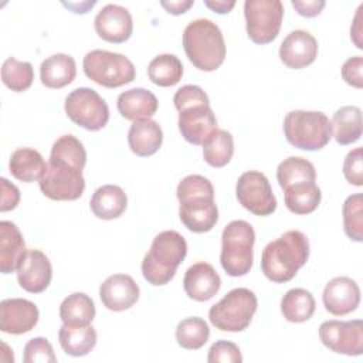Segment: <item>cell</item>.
Masks as SVG:
<instances>
[{
    "label": "cell",
    "mask_w": 363,
    "mask_h": 363,
    "mask_svg": "<svg viewBox=\"0 0 363 363\" xmlns=\"http://www.w3.org/2000/svg\"><path fill=\"white\" fill-rule=\"evenodd\" d=\"M308 258L309 241L306 235L298 230H289L265 245L261 255V269L269 281L284 284L296 275Z\"/></svg>",
    "instance_id": "cell-1"
},
{
    "label": "cell",
    "mask_w": 363,
    "mask_h": 363,
    "mask_svg": "<svg viewBox=\"0 0 363 363\" xmlns=\"http://www.w3.org/2000/svg\"><path fill=\"white\" fill-rule=\"evenodd\" d=\"M183 48L189 61L200 71H216L224 62L225 43L220 27L208 18H197L183 33Z\"/></svg>",
    "instance_id": "cell-2"
},
{
    "label": "cell",
    "mask_w": 363,
    "mask_h": 363,
    "mask_svg": "<svg viewBox=\"0 0 363 363\" xmlns=\"http://www.w3.org/2000/svg\"><path fill=\"white\" fill-rule=\"evenodd\" d=\"M187 242L182 234L174 230L159 233L150 245V250L143 257L142 274L143 278L155 286L170 282L177 267L186 258Z\"/></svg>",
    "instance_id": "cell-3"
},
{
    "label": "cell",
    "mask_w": 363,
    "mask_h": 363,
    "mask_svg": "<svg viewBox=\"0 0 363 363\" xmlns=\"http://www.w3.org/2000/svg\"><path fill=\"white\" fill-rule=\"evenodd\" d=\"M255 233L250 223L234 220L228 223L221 235L220 262L230 277H244L250 272L254 261Z\"/></svg>",
    "instance_id": "cell-4"
},
{
    "label": "cell",
    "mask_w": 363,
    "mask_h": 363,
    "mask_svg": "<svg viewBox=\"0 0 363 363\" xmlns=\"http://www.w3.org/2000/svg\"><path fill=\"white\" fill-rule=\"evenodd\" d=\"M284 135L296 149L319 150L332 139V126L323 112L296 109L286 113Z\"/></svg>",
    "instance_id": "cell-5"
},
{
    "label": "cell",
    "mask_w": 363,
    "mask_h": 363,
    "mask_svg": "<svg viewBox=\"0 0 363 363\" xmlns=\"http://www.w3.org/2000/svg\"><path fill=\"white\" fill-rule=\"evenodd\" d=\"M258 301L248 288H235L208 311V319L216 329L224 332H241L247 329L257 311Z\"/></svg>",
    "instance_id": "cell-6"
},
{
    "label": "cell",
    "mask_w": 363,
    "mask_h": 363,
    "mask_svg": "<svg viewBox=\"0 0 363 363\" xmlns=\"http://www.w3.org/2000/svg\"><path fill=\"white\" fill-rule=\"evenodd\" d=\"M85 75L105 88H118L132 82L136 77L133 62L123 54L106 50H92L82 61Z\"/></svg>",
    "instance_id": "cell-7"
},
{
    "label": "cell",
    "mask_w": 363,
    "mask_h": 363,
    "mask_svg": "<svg viewBox=\"0 0 363 363\" xmlns=\"http://www.w3.org/2000/svg\"><path fill=\"white\" fill-rule=\"evenodd\" d=\"M244 16L250 40L255 44H268L278 37L284 6L279 0H247Z\"/></svg>",
    "instance_id": "cell-8"
},
{
    "label": "cell",
    "mask_w": 363,
    "mask_h": 363,
    "mask_svg": "<svg viewBox=\"0 0 363 363\" xmlns=\"http://www.w3.org/2000/svg\"><path fill=\"white\" fill-rule=\"evenodd\" d=\"M65 113L78 126L86 130H99L109 121V108L99 94L91 88L81 86L65 98Z\"/></svg>",
    "instance_id": "cell-9"
},
{
    "label": "cell",
    "mask_w": 363,
    "mask_h": 363,
    "mask_svg": "<svg viewBox=\"0 0 363 363\" xmlns=\"http://www.w3.org/2000/svg\"><path fill=\"white\" fill-rule=\"evenodd\" d=\"M43 194L51 200H77L85 189L82 170L48 160L45 173L38 180Z\"/></svg>",
    "instance_id": "cell-10"
},
{
    "label": "cell",
    "mask_w": 363,
    "mask_h": 363,
    "mask_svg": "<svg viewBox=\"0 0 363 363\" xmlns=\"http://www.w3.org/2000/svg\"><path fill=\"white\" fill-rule=\"evenodd\" d=\"M235 196L238 203L255 216H269L277 210V199L271 184L261 172L242 173L235 186Z\"/></svg>",
    "instance_id": "cell-11"
},
{
    "label": "cell",
    "mask_w": 363,
    "mask_h": 363,
    "mask_svg": "<svg viewBox=\"0 0 363 363\" xmlns=\"http://www.w3.org/2000/svg\"><path fill=\"white\" fill-rule=\"evenodd\" d=\"M319 339L335 353L360 356L363 353V322L360 319L326 320L319 326Z\"/></svg>",
    "instance_id": "cell-12"
},
{
    "label": "cell",
    "mask_w": 363,
    "mask_h": 363,
    "mask_svg": "<svg viewBox=\"0 0 363 363\" xmlns=\"http://www.w3.org/2000/svg\"><path fill=\"white\" fill-rule=\"evenodd\" d=\"M52 278L48 257L40 250H27L17 267V281L30 294L44 292Z\"/></svg>",
    "instance_id": "cell-13"
},
{
    "label": "cell",
    "mask_w": 363,
    "mask_h": 363,
    "mask_svg": "<svg viewBox=\"0 0 363 363\" xmlns=\"http://www.w3.org/2000/svg\"><path fill=\"white\" fill-rule=\"evenodd\" d=\"M38 316V309L31 301L9 298L0 302V329L4 333H27L37 325Z\"/></svg>",
    "instance_id": "cell-14"
},
{
    "label": "cell",
    "mask_w": 363,
    "mask_h": 363,
    "mask_svg": "<svg viewBox=\"0 0 363 363\" xmlns=\"http://www.w3.org/2000/svg\"><path fill=\"white\" fill-rule=\"evenodd\" d=\"M96 34L108 43H125L133 31L132 16L128 9L119 4L104 6L94 21Z\"/></svg>",
    "instance_id": "cell-15"
},
{
    "label": "cell",
    "mask_w": 363,
    "mask_h": 363,
    "mask_svg": "<svg viewBox=\"0 0 363 363\" xmlns=\"http://www.w3.org/2000/svg\"><path fill=\"white\" fill-rule=\"evenodd\" d=\"M325 309L335 316H345L357 309L360 303V288L347 277L330 279L322 294Z\"/></svg>",
    "instance_id": "cell-16"
},
{
    "label": "cell",
    "mask_w": 363,
    "mask_h": 363,
    "mask_svg": "<svg viewBox=\"0 0 363 363\" xmlns=\"http://www.w3.org/2000/svg\"><path fill=\"white\" fill-rule=\"evenodd\" d=\"M139 286L130 275L113 274L108 277L99 288V296L104 306L113 312H122L132 308L139 299Z\"/></svg>",
    "instance_id": "cell-17"
},
{
    "label": "cell",
    "mask_w": 363,
    "mask_h": 363,
    "mask_svg": "<svg viewBox=\"0 0 363 363\" xmlns=\"http://www.w3.org/2000/svg\"><path fill=\"white\" fill-rule=\"evenodd\" d=\"M318 57V41L305 30L291 31L279 47L281 61L292 69H301L311 65Z\"/></svg>",
    "instance_id": "cell-18"
},
{
    "label": "cell",
    "mask_w": 363,
    "mask_h": 363,
    "mask_svg": "<svg viewBox=\"0 0 363 363\" xmlns=\"http://www.w3.org/2000/svg\"><path fill=\"white\" fill-rule=\"evenodd\" d=\"M179 203L180 220L193 233H208L218 221V208L214 197H187L179 200Z\"/></svg>",
    "instance_id": "cell-19"
},
{
    "label": "cell",
    "mask_w": 363,
    "mask_h": 363,
    "mask_svg": "<svg viewBox=\"0 0 363 363\" xmlns=\"http://www.w3.org/2000/svg\"><path fill=\"white\" fill-rule=\"evenodd\" d=\"M177 123L184 140L197 146L204 145L217 129V119L210 105H199L179 112Z\"/></svg>",
    "instance_id": "cell-20"
},
{
    "label": "cell",
    "mask_w": 363,
    "mask_h": 363,
    "mask_svg": "<svg viewBox=\"0 0 363 363\" xmlns=\"http://www.w3.org/2000/svg\"><path fill=\"white\" fill-rule=\"evenodd\" d=\"M183 288L189 298L197 302L211 299L221 288V278L207 262H196L184 274Z\"/></svg>",
    "instance_id": "cell-21"
},
{
    "label": "cell",
    "mask_w": 363,
    "mask_h": 363,
    "mask_svg": "<svg viewBox=\"0 0 363 363\" xmlns=\"http://www.w3.org/2000/svg\"><path fill=\"white\" fill-rule=\"evenodd\" d=\"M157 98L145 88H132L119 94L116 106L119 113L129 121L150 119L157 111Z\"/></svg>",
    "instance_id": "cell-22"
},
{
    "label": "cell",
    "mask_w": 363,
    "mask_h": 363,
    "mask_svg": "<svg viewBox=\"0 0 363 363\" xmlns=\"http://www.w3.org/2000/svg\"><path fill=\"white\" fill-rule=\"evenodd\" d=\"M26 251V242L18 227L7 220L0 221V271L3 274L17 271Z\"/></svg>",
    "instance_id": "cell-23"
},
{
    "label": "cell",
    "mask_w": 363,
    "mask_h": 363,
    "mask_svg": "<svg viewBox=\"0 0 363 363\" xmlns=\"http://www.w3.org/2000/svg\"><path fill=\"white\" fill-rule=\"evenodd\" d=\"M163 142V132L157 122L152 119L135 121L128 132L130 150L140 157L155 155Z\"/></svg>",
    "instance_id": "cell-24"
},
{
    "label": "cell",
    "mask_w": 363,
    "mask_h": 363,
    "mask_svg": "<svg viewBox=\"0 0 363 363\" xmlns=\"http://www.w3.org/2000/svg\"><path fill=\"white\" fill-rule=\"evenodd\" d=\"M77 75L75 60L62 52L52 54L40 65L41 84L51 89H60L69 85Z\"/></svg>",
    "instance_id": "cell-25"
},
{
    "label": "cell",
    "mask_w": 363,
    "mask_h": 363,
    "mask_svg": "<svg viewBox=\"0 0 363 363\" xmlns=\"http://www.w3.org/2000/svg\"><path fill=\"white\" fill-rule=\"evenodd\" d=\"M126 194L116 184H105L98 187L89 201L94 216L101 220L118 218L126 210Z\"/></svg>",
    "instance_id": "cell-26"
},
{
    "label": "cell",
    "mask_w": 363,
    "mask_h": 363,
    "mask_svg": "<svg viewBox=\"0 0 363 363\" xmlns=\"http://www.w3.org/2000/svg\"><path fill=\"white\" fill-rule=\"evenodd\" d=\"M9 169L17 180L31 183L43 177L47 163L37 150L31 147H20L11 153Z\"/></svg>",
    "instance_id": "cell-27"
},
{
    "label": "cell",
    "mask_w": 363,
    "mask_h": 363,
    "mask_svg": "<svg viewBox=\"0 0 363 363\" xmlns=\"http://www.w3.org/2000/svg\"><path fill=\"white\" fill-rule=\"evenodd\" d=\"M332 136L339 145H352L362 136V111L357 106L339 108L330 121Z\"/></svg>",
    "instance_id": "cell-28"
},
{
    "label": "cell",
    "mask_w": 363,
    "mask_h": 363,
    "mask_svg": "<svg viewBox=\"0 0 363 363\" xmlns=\"http://www.w3.org/2000/svg\"><path fill=\"white\" fill-rule=\"evenodd\" d=\"M58 340L67 354L74 357L85 356L96 345V330L91 325H62L58 330Z\"/></svg>",
    "instance_id": "cell-29"
},
{
    "label": "cell",
    "mask_w": 363,
    "mask_h": 363,
    "mask_svg": "<svg viewBox=\"0 0 363 363\" xmlns=\"http://www.w3.org/2000/svg\"><path fill=\"white\" fill-rule=\"evenodd\" d=\"M286 208L294 214H311L320 204L322 193L316 183H296L284 189Z\"/></svg>",
    "instance_id": "cell-30"
},
{
    "label": "cell",
    "mask_w": 363,
    "mask_h": 363,
    "mask_svg": "<svg viewBox=\"0 0 363 363\" xmlns=\"http://www.w3.org/2000/svg\"><path fill=\"white\" fill-rule=\"evenodd\" d=\"M60 318L69 326L91 325L95 318V303L86 294L74 292L61 302Z\"/></svg>",
    "instance_id": "cell-31"
},
{
    "label": "cell",
    "mask_w": 363,
    "mask_h": 363,
    "mask_svg": "<svg viewBox=\"0 0 363 363\" xmlns=\"http://www.w3.org/2000/svg\"><path fill=\"white\" fill-rule=\"evenodd\" d=\"M315 298L303 288L289 289L281 299V312L288 322L302 323L312 318L315 312Z\"/></svg>",
    "instance_id": "cell-32"
},
{
    "label": "cell",
    "mask_w": 363,
    "mask_h": 363,
    "mask_svg": "<svg viewBox=\"0 0 363 363\" xmlns=\"http://www.w3.org/2000/svg\"><path fill=\"white\" fill-rule=\"evenodd\" d=\"M182 61L173 54H160L147 67V77L157 86H173L182 79Z\"/></svg>",
    "instance_id": "cell-33"
},
{
    "label": "cell",
    "mask_w": 363,
    "mask_h": 363,
    "mask_svg": "<svg viewBox=\"0 0 363 363\" xmlns=\"http://www.w3.org/2000/svg\"><path fill=\"white\" fill-rule=\"evenodd\" d=\"M277 180L284 190L288 186L296 183H315L316 172L309 160L298 156H291L278 164Z\"/></svg>",
    "instance_id": "cell-34"
},
{
    "label": "cell",
    "mask_w": 363,
    "mask_h": 363,
    "mask_svg": "<svg viewBox=\"0 0 363 363\" xmlns=\"http://www.w3.org/2000/svg\"><path fill=\"white\" fill-rule=\"evenodd\" d=\"M234 153L233 135L224 129H216L203 145V157L213 167L225 166Z\"/></svg>",
    "instance_id": "cell-35"
},
{
    "label": "cell",
    "mask_w": 363,
    "mask_h": 363,
    "mask_svg": "<svg viewBox=\"0 0 363 363\" xmlns=\"http://www.w3.org/2000/svg\"><path fill=\"white\" fill-rule=\"evenodd\" d=\"M50 160L72 166L78 170H84V166L86 163V152L79 139H77L74 135H64L54 142L50 153Z\"/></svg>",
    "instance_id": "cell-36"
},
{
    "label": "cell",
    "mask_w": 363,
    "mask_h": 363,
    "mask_svg": "<svg viewBox=\"0 0 363 363\" xmlns=\"http://www.w3.org/2000/svg\"><path fill=\"white\" fill-rule=\"evenodd\" d=\"M210 337V329L204 319L193 316L183 319L176 328L177 343L187 350L203 347Z\"/></svg>",
    "instance_id": "cell-37"
},
{
    "label": "cell",
    "mask_w": 363,
    "mask_h": 363,
    "mask_svg": "<svg viewBox=\"0 0 363 363\" xmlns=\"http://www.w3.org/2000/svg\"><path fill=\"white\" fill-rule=\"evenodd\" d=\"M34 79L33 65L27 61H18L14 57H9L1 65V81L14 92L27 91Z\"/></svg>",
    "instance_id": "cell-38"
},
{
    "label": "cell",
    "mask_w": 363,
    "mask_h": 363,
    "mask_svg": "<svg viewBox=\"0 0 363 363\" xmlns=\"http://www.w3.org/2000/svg\"><path fill=\"white\" fill-rule=\"evenodd\" d=\"M343 214V227L346 235L356 241H363V196L356 193L349 196L342 207Z\"/></svg>",
    "instance_id": "cell-39"
},
{
    "label": "cell",
    "mask_w": 363,
    "mask_h": 363,
    "mask_svg": "<svg viewBox=\"0 0 363 363\" xmlns=\"http://www.w3.org/2000/svg\"><path fill=\"white\" fill-rule=\"evenodd\" d=\"M23 360L26 363H55L57 356L45 337H33L24 346Z\"/></svg>",
    "instance_id": "cell-40"
},
{
    "label": "cell",
    "mask_w": 363,
    "mask_h": 363,
    "mask_svg": "<svg viewBox=\"0 0 363 363\" xmlns=\"http://www.w3.org/2000/svg\"><path fill=\"white\" fill-rule=\"evenodd\" d=\"M173 102L179 112L199 105H210L207 94L197 85H183L179 88L173 96Z\"/></svg>",
    "instance_id": "cell-41"
},
{
    "label": "cell",
    "mask_w": 363,
    "mask_h": 363,
    "mask_svg": "<svg viewBox=\"0 0 363 363\" xmlns=\"http://www.w3.org/2000/svg\"><path fill=\"white\" fill-rule=\"evenodd\" d=\"M208 363H241L240 347L228 340H217L211 345L207 356Z\"/></svg>",
    "instance_id": "cell-42"
},
{
    "label": "cell",
    "mask_w": 363,
    "mask_h": 363,
    "mask_svg": "<svg viewBox=\"0 0 363 363\" xmlns=\"http://www.w3.org/2000/svg\"><path fill=\"white\" fill-rule=\"evenodd\" d=\"M343 174L353 186H363V149L350 150L343 162Z\"/></svg>",
    "instance_id": "cell-43"
},
{
    "label": "cell",
    "mask_w": 363,
    "mask_h": 363,
    "mask_svg": "<svg viewBox=\"0 0 363 363\" xmlns=\"http://www.w3.org/2000/svg\"><path fill=\"white\" fill-rule=\"evenodd\" d=\"M363 58L362 57H352L345 61L342 67V78L350 86L357 89L363 88Z\"/></svg>",
    "instance_id": "cell-44"
},
{
    "label": "cell",
    "mask_w": 363,
    "mask_h": 363,
    "mask_svg": "<svg viewBox=\"0 0 363 363\" xmlns=\"http://www.w3.org/2000/svg\"><path fill=\"white\" fill-rule=\"evenodd\" d=\"M1 184V203H0V211H10L14 210L20 201V191L17 186L10 183L6 177L0 179Z\"/></svg>",
    "instance_id": "cell-45"
},
{
    "label": "cell",
    "mask_w": 363,
    "mask_h": 363,
    "mask_svg": "<svg viewBox=\"0 0 363 363\" xmlns=\"http://www.w3.org/2000/svg\"><path fill=\"white\" fill-rule=\"evenodd\" d=\"M292 7L298 11V14H301L302 17H316L322 9L325 7V1L323 0H292L291 1Z\"/></svg>",
    "instance_id": "cell-46"
},
{
    "label": "cell",
    "mask_w": 363,
    "mask_h": 363,
    "mask_svg": "<svg viewBox=\"0 0 363 363\" xmlns=\"http://www.w3.org/2000/svg\"><path fill=\"white\" fill-rule=\"evenodd\" d=\"M160 4L167 13L173 16H180L186 13L194 4V1L193 0H170V1H160Z\"/></svg>",
    "instance_id": "cell-47"
},
{
    "label": "cell",
    "mask_w": 363,
    "mask_h": 363,
    "mask_svg": "<svg viewBox=\"0 0 363 363\" xmlns=\"http://www.w3.org/2000/svg\"><path fill=\"white\" fill-rule=\"evenodd\" d=\"M204 4L211 9L213 11L218 13V14H225V13H230L233 10V7L235 6V1L231 0V1H225V0H216V1H211V0H206Z\"/></svg>",
    "instance_id": "cell-48"
},
{
    "label": "cell",
    "mask_w": 363,
    "mask_h": 363,
    "mask_svg": "<svg viewBox=\"0 0 363 363\" xmlns=\"http://www.w3.org/2000/svg\"><path fill=\"white\" fill-rule=\"evenodd\" d=\"M362 10H363V4H360V7L357 9V14L354 16V23L353 27L350 28V35L356 44L357 48H363L362 41H360V35H362V26H360V16H362Z\"/></svg>",
    "instance_id": "cell-49"
},
{
    "label": "cell",
    "mask_w": 363,
    "mask_h": 363,
    "mask_svg": "<svg viewBox=\"0 0 363 363\" xmlns=\"http://www.w3.org/2000/svg\"><path fill=\"white\" fill-rule=\"evenodd\" d=\"M62 6H65V7H68L69 10H72L74 13H81V14H84V13H86L89 9H92L94 6H95V1H81V3H77V1H74V3H65V1H62Z\"/></svg>",
    "instance_id": "cell-50"
}]
</instances>
